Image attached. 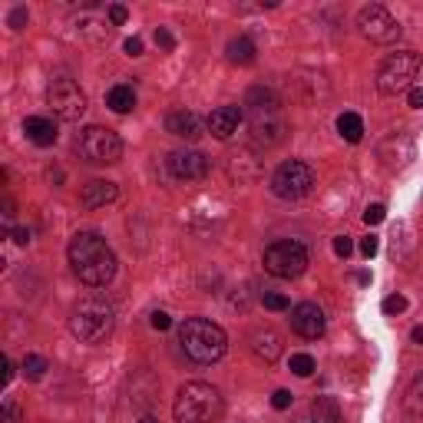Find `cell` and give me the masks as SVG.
<instances>
[{
	"label": "cell",
	"mask_w": 423,
	"mask_h": 423,
	"mask_svg": "<svg viewBox=\"0 0 423 423\" xmlns=\"http://www.w3.org/2000/svg\"><path fill=\"white\" fill-rule=\"evenodd\" d=\"M70 265L79 281H86L90 288H103L116 278V255L100 238L96 232H76L70 242Z\"/></svg>",
	"instance_id": "6da1fadb"
},
{
	"label": "cell",
	"mask_w": 423,
	"mask_h": 423,
	"mask_svg": "<svg viewBox=\"0 0 423 423\" xmlns=\"http://www.w3.org/2000/svg\"><path fill=\"white\" fill-rule=\"evenodd\" d=\"M139 423H159V420H152V417H142V420H139Z\"/></svg>",
	"instance_id": "60d3db41"
},
{
	"label": "cell",
	"mask_w": 423,
	"mask_h": 423,
	"mask_svg": "<svg viewBox=\"0 0 423 423\" xmlns=\"http://www.w3.org/2000/svg\"><path fill=\"white\" fill-rule=\"evenodd\" d=\"M7 24H10V30H24L27 27V7H14L10 17H7Z\"/></svg>",
	"instance_id": "83f0119b"
},
{
	"label": "cell",
	"mask_w": 423,
	"mask_h": 423,
	"mask_svg": "<svg viewBox=\"0 0 423 423\" xmlns=\"http://www.w3.org/2000/svg\"><path fill=\"white\" fill-rule=\"evenodd\" d=\"M350 252H354V242H350L348 235H337V238H334V255H337V258H348Z\"/></svg>",
	"instance_id": "f546056e"
},
{
	"label": "cell",
	"mask_w": 423,
	"mask_h": 423,
	"mask_svg": "<svg viewBox=\"0 0 423 423\" xmlns=\"http://www.w3.org/2000/svg\"><path fill=\"white\" fill-rule=\"evenodd\" d=\"M377 248H380V242L374 238V235H367V238L361 242V255L364 258H374V255H377Z\"/></svg>",
	"instance_id": "836d02e7"
},
{
	"label": "cell",
	"mask_w": 423,
	"mask_h": 423,
	"mask_svg": "<svg viewBox=\"0 0 423 423\" xmlns=\"http://www.w3.org/2000/svg\"><path fill=\"white\" fill-rule=\"evenodd\" d=\"M116 196H120L116 182H106V179H93V182H86V185L79 189V202H83V209H103V205H109Z\"/></svg>",
	"instance_id": "2e32d148"
},
{
	"label": "cell",
	"mask_w": 423,
	"mask_h": 423,
	"mask_svg": "<svg viewBox=\"0 0 423 423\" xmlns=\"http://www.w3.org/2000/svg\"><path fill=\"white\" fill-rule=\"evenodd\" d=\"M10 380H14V364L3 357V384H10Z\"/></svg>",
	"instance_id": "f35d334b"
},
{
	"label": "cell",
	"mask_w": 423,
	"mask_h": 423,
	"mask_svg": "<svg viewBox=\"0 0 423 423\" xmlns=\"http://www.w3.org/2000/svg\"><path fill=\"white\" fill-rule=\"evenodd\" d=\"M420 73V53H413V50H397L391 53L387 60L380 63L377 70V90L384 96H397V93H404L417 79Z\"/></svg>",
	"instance_id": "8992f818"
},
{
	"label": "cell",
	"mask_w": 423,
	"mask_h": 423,
	"mask_svg": "<svg viewBox=\"0 0 423 423\" xmlns=\"http://www.w3.org/2000/svg\"><path fill=\"white\" fill-rule=\"evenodd\" d=\"M337 133L348 139V142H361L364 139V122L357 113H344V116H337Z\"/></svg>",
	"instance_id": "7402d4cb"
},
{
	"label": "cell",
	"mask_w": 423,
	"mask_h": 423,
	"mask_svg": "<svg viewBox=\"0 0 423 423\" xmlns=\"http://www.w3.org/2000/svg\"><path fill=\"white\" fill-rule=\"evenodd\" d=\"M46 370H50V364H46L40 354H27V357H24V374L30 380H40Z\"/></svg>",
	"instance_id": "d4e9b609"
},
{
	"label": "cell",
	"mask_w": 423,
	"mask_h": 423,
	"mask_svg": "<svg viewBox=\"0 0 423 423\" xmlns=\"http://www.w3.org/2000/svg\"><path fill=\"white\" fill-rule=\"evenodd\" d=\"M248 129H252V139L258 146H278L288 133V122H285V113H281V100L274 96L272 90L265 86H255L248 93Z\"/></svg>",
	"instance_id": "7a4b0ae2"
},
{
	"label": "cell",
	"mask_w": 423,
	"mask_h": 423,
	"mask_svg": "<svg viewBox=\"0 0 423 423\" xmlns=\"http://www.w3.org/2000/svg\"><path fill=\"white\" fill-rule=\"evenodd\" d=\"M106 106L113 109V113H133L136 109V93L133 86H113V90L106 93Z\"/></svg>",
	"instance_id": "ffe728a7"
},
{
	"label": "cell",
	"mask_w": 423,
	"mask_h": 423,
	"mask_svg": "<svg viewBox=\"0 0 423 423\" xmlns=\"http://www.w3.org/2000/svg\"><path fill=\"white\" fill-rule=\"evenodd\" d=\"M291 328H294V334H301V337H308V341H314V337L324 334V311H321L317 304H311V301L294 304V308H291Z\"/></svg>",
	"instance_id": "4fadbf2b"
},
{
	"label": "cell",
	"mask_w": 423,
	"mask_h": 423,
	"mask_svg": "<svg viewBox=\"0 0 423 423\" xmlns=\"http://www.w3.org/2000/svg\"><path fill=\"white\" fill-rule=\"evenodd\" d=\"M384 311H387V314H400V311H407V298H400V294L384 298Z\"/></svg>",
	"instance_id": "f1b7e54d"
},
{
	"label": "cell",
	"mask_w": 423,
	"mask_h": 423,
	"mask_svg": "<svg viewBox=\"0 0 423 423\" xmlns=\"http://www.w3.org/2000/svg\"><path fill=\"white\" fill-rule=\"evenodd\" d=\"M261 304H265L268 311H288V308H291L285 294H261Z\"/></svg>",
	"instance_id": "4316f807"
},
{
	"label": "cell",
	"mask_w": 423,
	"mask_h": 423,
	"mask_svg": "<svg viewBox=\"0 0 423 423\" xmlns=\"http://www.w3.org/2000/svg\"><path fill=\"white\" fill-rule=\"evenodd\" d=\"M212 169V159L202 156L198 149H179L169 156V172L182 182H196V179H205Z\"/></svg>",
	"instance_id": "7c38bea8"
},
{
	"label": "cell",
	"mask_w": 423,
	"mask_h": 423,
	"mask_svg": "<svg viewBox=\"0 0 423 423\" xmlns=\"http://www.w3.org/2000/svg\"><path fill=\"white\" fill-rule=\"evenodd\" d=\"M122 50H126L129 57H142V40H139V37H129V40L122 44Z\"/></svg>",
	"instance_id": "d590c367"
},
{
	"label": "cell",
	"mask_w": 423,
	"mask_h": 423,
	"mask_svg": "<svg viewBox=\"0 0 423 423\" xmlns=\"http://www.w3.org/2000/svg\"><path fill=\"white\" fill-rule=\"evenodd\" d=\"M156 44H159V46H162V50L169 53V50L176 46V37H172V33H169L166 27H159V30H156Z\"/></svg>",
	"instance_id": "1f68e13d"
},
{
	"label": "cell",
	"mask_w": 423,
	"mask_h": 423,
	"mask_svg": "<svg viewBox=\"0 0 423 423\" xmlns=\"http://www.w3.org/2000/svg\"><path fill=\"white\" fill-rule=\"evenodd\" d=\"M172 413H176V423H215L222 417V397L212 384L189 380L176 393Z\"/></svg>",
	"instance_id": "277c9868"
},
{
	"label": "cell",
	"mask_w": 423,
	"mask_h": 423,
	"mask_svg": "<svg viewBox=\"0 0 423 423\" xmlns=\"http://www.w3.org/2000/svg\"><path fill=\"white\" fill-rule=\"evenodd\" d=\"M304 423H341V410L331 397H314L311 407H308V417Z\"/></svg>",
	"instance_id": "d6986e66"
},
{
	"label": "cell",
	"mask_w": 423,
	"mask_h": 423,
	"mask_svg": "<svg viewBox=\"0 0 423 423\" xmlns=\"http://www.w3.org/2000/svg\"><path fill=\"white\" fill-rule=\"evenodd\" d=\"M410 337H413V344H423V324H417V328L410 331Z\"/></svg>",
	"instance_id": "ab89813d"
},
{
	"label": "cell",
	"mask_w": 423,
	"mask_h": 423,
	"mask_svg": "<svg viewBox=\"0 0 423 423\" xmlns=\"http://www.w3.org/2000/svg\"><path fill=\"white\" fill-rule=\"evenodd\" d=\"M152 328H156V331H169V328H172V317H169L166 311H156V314H152Z\"/></svg>",
	"instance_id": "e575fe53"
},
{
	"label": "cell",
	"mask_w": 423,
	"mask_h": 423,
	"mask_svg": "<svg viewBox=\"0 0 423 423\" xmlns=\"http://www.w3.org/2000/svg\"><path fill=\"white\" fill-rule=\"evenodd\" d=\"M126 17H129V10H126L122 3H113V7H109V24H113V27L126 24Z\"/></svg>",
	"instance_id": "4dcf8cb0"
},
{
	"label": "cell",
	"mask_w": 423,
	"mask_h": 423,
	"mask_svg": "<svg viewBox=\"0 0 423 423\" xmlns=\"http://www.w3.org/2000/svg\"><path fill=\"white\" fill-rule=\"evenodd\" d=\"M242 120H245L242 106H218V109H212V116L205 126H209V133L215 139H228L232 133H238Z\"/></svg>",
	"instance_id": "5bb4252c"
},
{
	"label": "cell",
	"mask_w": 423,
	"mask_h": 423,
	"mask_svg": "<svg viewBox=\"0 0 423 423\" xmlns=\"http://www.w3.org/2000/svg\"><path fill=\"white\" fill-rule=\"evenodd\" d=\"M14 242L17 245H27V242H30V232H27V228H14Z\"/></svg>",
	"instance_id": "74e56055"
},
{
	"label": "cell",
	"mask_w": 423,
	"mask_h": 423,
	"mask_svg": "<svg viewBox=\"0 0 423 423\" xmlns=\"http://www.w3.org/2000/svg\"><path fill=\"white\" fill-rule=\"evenodd\" d=\"M252 354H255L258 361L265 364H274L278 357H281V337H278V331H272V328H258V331H252Z\"/></svg>",
	"instance_id": "e0dca14e"
},
{
	"label": "cell",
	"mask_w": 423,
	"mask_h": 423,
	"mask_svg": "<svg viewBox=\"0 0 423 423\" xmlns=\"http://www.w3.org/2000/svg\"><path fill=\"white\" fill-rule=\"evenodd\" d=\"M76 149L79 156L93 162V166H113L122 159V139L113 133V129H103V126H86L79 136H76Z\"/></svg>",
	"instance_id": "52a82bcc"
},
{
	"label": "cell",
	"mask_w": 423,
	"mask_h": 423,
	"mask_svg": "<svg viewBox=\"0 0 423 423\" xmlns=\"http://www.w3.org/2000/svg\"><path fill=\"white\" fill-rule=\"evenodd\" d=\"M46 103L60 120H79L86 113V93L79 90V83L70 76H57L46 86Z\"/></svg>",
	"instance_id": "9c48e42d"
},
{
	"label": "cell",
	"mask_w": 423,
	"mask_h": 423,
	"mask_svg": "<svg viewBox=\"0 0 423 423\" xmlns=\"http://www.w3.org/2000/svg\"><path fill=\"white\" fill-rule=\"evenodd\" d=\"M317 370V364L311 354H291V374H298V377H311Z\"/></svg>",
	"instance_id": "cb8c5ba5"
},
{
	"label": "cell",
	"mask_w": 423,
	"mask_h": 423,
	"mask_svg": "<svg viewBox=\"0 0 423 423\" xmlns=\"http://www.w3.org/2000/svg\"><path fill=\"white\" fill-rule=\"evenodd\" d=\"M113 324H116V314H113V304L106 298H86L73 308L70 314V331L83 341V344H100L113 334Z\"/></svg>",
	"instance_id": "5b68a950"
},
{
	"label": "cell",
	"mask_w": 423,
	"mask_h": 423,
	"mask_svg": "<svg viewBox=\"0 0 423 423\" xmlns=\"http://www.w3.org/2000/svg\"><path fill=\"white\" fill-rule=\"evenodd\" d=\"M404 410L410 417H423V374L413 377V384H410L407 397H404Z\"/></svg>",
	"instance_id": "603a6c76"
},
{
	"label": "cell",
	"mask_w": 423,
	"mask_h": 423,
	"mask_svg": "<svg viewBox=\"0 0 423 423\" xmlns=\"http://www.w3.org/2000/svg\"><path fill=\"white\" fill-rule=\"evenodd\" d=\"M24 133H27V139L37 142V146H53V142H57V122L46 120V116H27Z\"/></svg>",
	"instance_id": "ac0fdd59"
},
{
	"label": "cell",
	"mask_w": 423,
	"mask_h": 423,
	"mask_svg": "<svg viewBox=\"0 0 423 423\" xmlns=\"http://www.w3.org/2000/svg\"><path fill=\"white\" fill-rule=\"evenodd\" d=\"M166 129L172 133V136L179 139H189V142H196L202 133H205V126H202V120H198L192 109H176V113H169L166 120Z\"/></svg>",
	"instance_id": "9a60e30c"
},
{
	"label": "cell",
	"mask_w": 423,
	"mask_h": 423,
	"mask_svg": "<svg viewBox=\"0 0 423 423\" xmlns=\"http://www.w3.org/2000/svg\"><path fill=\"white\" fill-rule=\"evenodd\" d=\"M225 53H228V60H232V63H238V66H248V63L255 60V44H252L248 37H235V40H228Z\"/></svg>",
	"instance_id": "44dd1931"
},
{
	"label": "cell",
	"mask_w": 423,
	"mask_h": 423,
	"mask_svg": "<svg viewBox=\"0 0 423 423\" xmlns=\"http://www.w3.org/2000/svg\"><path fill=\"white\" fill-rule=\"evenodd\" d=\"M304 268H308V248L301 242L285 238V242H274L265 248V272L274 278L291 281V278L304 274Z\"/></svg>",
	"instance_id": "ba28073f"
},
{
	"label": "cell",
	"mask_w": 423,
	"mask_h": 423,
	"mask_svg": "<svg viewBox=\"0 0 423 423\" xmlns=\"http://www.w3.org/2000/svg\"><path fill=\"white\" fill-rule=\"evenodd\" d=\"M357 27H361V33L370 40V44H397V37H400V24H397V20L391 17V10L380 7V3L361 7Z\"/></svg>",
	"instance_id": "8fae6325"
},
{
	"label": "cell",
	"mask_w": 423,
	"mask_h": 423,
	"mask_svg": "<svg viewBox=\"0 0 423 423\" xmlns=\"http://www.w3.org/2000/svg\"><path fill=\"white\" fill-rule=\"evenodd\" d=\"M384 218H387V209H384L380 202H374V205L364 209V222H367V225H380Z\"/></svg>",
	"instance_id": "484cf974"
},
{
	"label": "cell",
	"mask_w": 423,
	"mask_h": 423,
	"mask_svg": "<svg viewBox=\"0 0 423 423\" xmlns=\"http://www.w3.org/2000/svg\"><path fill=\"white\" fill-rule=\"evenodd\" d=\"M291 400H294V397H291L288 391H274L272 407H274V410H288V407H291Z\"/></svg>",
	"instance_id": "d6a6232c"
},
{
	"label": "cell",
	"mask_w": 423,
	"mask_h": 423,
	"mask_svg": "<svg viewBox=\"0 0 423 423\" xmlns=\"http://www.w3.org/2000/svg\"><path fill=\"white\" fill-rule=\"evenodd\" d=\"M179 344L196 364H215L225 354L228 337L209 317H185L179 328Z\"/></svg>",
	"instance_id": "3957f363"
},
{
	"label": "cell",
	"mask_w": 423,
	"mask_h": 423,
	"mask_svg": "<svg viewBox=\"0 0 423 423\" xmlns=\"http://www.w3.org/2000/svg\"><path fill=\"white\" fill-rule=\"evenodd\" d=\"M410 106H413V109H423V86H413V90H410Z\"/></svg>",
	"instance_id": "8d00e7d4"
},
{
	"label": "cell",
	"mask_w": 423,
	"mask_h": 423,
	"mask_svg": "<svg viewBox=\"0 0 423 423\" xmlns=\"http://www.w3.org/2000/svg\"><path fill=\"white\" fill-rule=\"evenodd\" d=\"M311 185H314V172L308 162L301 159H291L285 166H278V172L272 176V192L278 198H304L311 192Z\"/></svg>",
	"instance_id": "30bf717a"
}]
</instances>
